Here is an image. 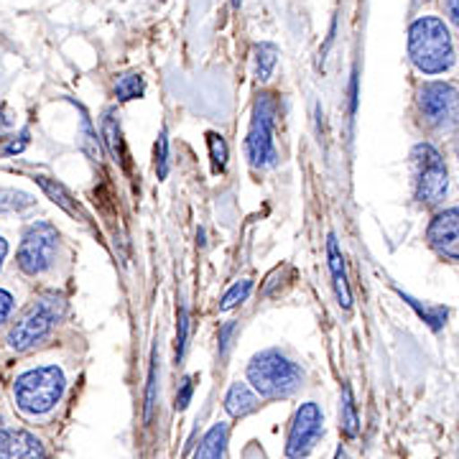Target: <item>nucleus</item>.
<instances>
[{"label": "nucleus", "mask_w": 459, "mask_h": 459, "mask_svg": "<svg viewBox=\"0 0 459 459\" xmlns=\"http://www.w3.org/2000/svg\"><path fill=\"white\" fill-rule=\"evenodd\" d=\"M411 65L424 77L449 74L459 62L457 39L452 23L439 13H421L409 26Z\"/></svg>", "instance_id": "nucleus-1"}, {"label": "nucleus", "mask_w": 459, "mask_h": 459, "mask_svg": "<svg viewBox=\"0 0 459 459\" xmlns=\"http://www.w3.org/2000/svg\"><path fill=\"white\" fill-rule=\"evenodd\" d=\"M247 380L263 398H291L304 383V370L279 350H265L247 365Z\"/></svg>", "instance_id": "nucleus-2"}, {"label": "nucleus", "mask_w": 459, "mask_h": 459, "mask_svg": "<svg viewBox=\"0 0 459 459\" xmlns=\"http://www.w3.org/2000/svg\"><path fill=\"white\" fill-rule=\"evenodd\" d=\"M65 388L66 377L56 365L36 368V370L18 376V380L13 383L16 406L29 416H44L62 401Z\"/></svg>", "instance_id": "nucleus-3"}, {"label": "nucleus", "mask_w": 459, "mask_h": 459, "mask_svg": "<svg viewBox=\"0 0 459 459\" xmlns=\"http://www.w3.org/2000/svg\"><path fill=\"white\" fill-rule=\"evenodd\" d=\"M411 171H413V195L421 204L437 207L449 192V166L431 143H419L411 151Z\"/></svg>", "instance_id": "nucleus-4"}, {"label": "nucleus", "mask_w": 459, "mask_h": 459, "mask_svg": "<svg viewBox=\"0 0 459 459\" xmlns=\"http://www.w3.org/2000/svg\"><path fill=\"white\" fill-rule=\"evenodd\" d=\"M65 312L66 304L62 296H41V301L33 307L31 312L23 314V319L8 332V344H11L16 352H29L31 347H36L41 340L49 337V332L59 325V319L65 316Z\"/></svg>", "instance_id": "nucleus-5"}, {"label": "nucleus", "mask_w": 459, "mask_h": 459, "mask_svg": "<svg viewBox=\"0 0 459 459\" xmlns=\"http://www.w3.org/2000/svg\"><path fill=\"white\" fill-rule=\"evenodd\" d=\"M276 113L279 105L271 92H261L253 108V120L247 128V159L255 169H268L279 161V151L273 143V126H276Z\"/></svg>", "instance_id": "nucleus-6"}, {"label": "nucleus", "mask_w": 459, "mask_h": 459, "mask_svg": "<svg viewBox=\"0 0 459 459\" xmlns=\"http://www.w3.org/2000/svg\"><path fill=\"white\" fill-rule=\"evenodd\" d=\"M419 110L434 131H459V87L444 80H429L419 90Z\"/></svg>", "instance_id": "nucleus-7"}, {"label": "nucleus", "mask_w": 459, "mask_h": 459, "mask_svg": "<svg viewBox=\"0 0 459 459\" xmlns=\"http://www.w3.org/2000/svg\"><path fill=\"white\" fill-rule=\"evenodd\" d=\"M59 250V232L49 222H36L26 230L21 247H18V268L26 276H41L47 273Z\"/></svg>", "instance_id": "nucleus-8"}, {"label": "nucleus", "mask_w": 459, "mask_h": 459, "mask_svg": "<svg viewBox=\"0 0 459 459\" xmlns=\"http://www.w3.org/2000/svg\"><path fill=\"white\" fill-rule=\"evenodd\" d=\"M325 434V416L322 409L309 401L301 403L296 409L294 424L289 429V439H286V457L289 459H304L307 455H312V449Z\"/></svg>", "instance_id": "nucleus-9"}, {"label": "nucleus", "mask_w": 459, "mask_h": 459, "mask_svg": "<svg viewBox=\"0 0 459 459\" xmlns=\"http://www.w3.org/2000/svg\"><path fill=\"white\" fill-rule=\"evenodd\" d=\"M427 243L444 261H459V204L446 207L431 217Z\"/></svg>", "instance_id": "nucleus-10"}, {"label": "nucleus", "mask_w": 459, "mask_h": 459, "mask_svg": "<svg viewBox=\"0 0 459 459\" xmlns=\"http://www.w3.org/2000/svg\"><path fill=\"white\" fill-rule=\"evenodd\" d=\"M0 459H47V449L23 429H0Z\"/></svg>", "instance_id": "nucleus-11"}, {"label": "nucleus", "mask_w": 459, "mask_h": 459, "mask_svg": "<svg viewBox=\"0 0 459 459\" xmlns=\"http://www.w3.org/2000/svg\"><path fill=\"white\" fill-rule=\"evenodd\" d=\"M327 261H329V273H332V283H334V294L342 309L352 307V294H350V283H347V271H344V258L342 250L337 246V238L329 235L327 238Z\"/></svg>", "instance_id": "nucleus-12"}, {"label": "nucleus", "mask_w": 459, "mask_h": 459, "mask_svg": "<svg viewBox=\"0 0 459 459\" xmlns=\"http://www.w3.org/2000/svg\"><path fill=\"white\" fill-rule=\"evenodd\" d=\"M258 409V395L253 394V388L247 383H232L230 391L225 394V411L232 419H243L247 413Z\"/></svg>", "instance_id": "nucleus-13"}, {"label": "nucleus", "mask_w": 459, "mask_h": 459, "mask_svg": "<svg viewBox=\"0 0 459 459\" xmlns=\"http://www.w3.org/2000/svg\"><path fill=\"white\" fill-rule=\"evenodd\" d=\"M36 184L44 189V195L56 204V207H62L69 217H74V220H82V210H80V204H77V199L72 197V192L66 189L62 181L49 179V177H36Z\"/></svg>", "instance_id": "nucleus-14"}, {"label": "nucleus", "mask_w": 459, "mask_h": 459, "mask_svg": "<svg viewBox=\"0 0 459 459\" xmlns=\"http://www.w3.org/2000/svg\"><path fill=\"white\" fill-rule=\"evenodd\" d=\"M228 424H214L197 446L195 459H225V444H228Z\"/></svg>", "instance_id": "nucleus-15"}, {"label": "nucleus", "mask_w": 459, "mask_h": 459, "mask_svg": "<svg viewBox=\"0 0 459 459\" xmlns=\"http://www.w3.org/2000/svg\"><path fill=\"white\" fill-rule=\"evenodd\" d=\"M102 138H105V146L113 153L115 161L126 164V148H123V133H120V123L115 117L113 110L105 113V120H102Z\"/></svg>", "instance_id": "nucleus-16"}, {"label": "nucleus", "mask_w": 459, "mask_h": 459, "mask_svg": "<svg viewBox=\"0 0 459 459\" xmlns=\"http://www.w3.org/2000/svg\"><path fill=\"white\" fill-rule=\"evenodd\" d=\"M276 62H279V51L273 44H258L255 47V77L261 80V82H268L271 80V74H273V69H276Z\"/></svg>", "instance_id": "nucleus-17"}, {"label": "nucleus", "mask_w": 459, "mask_h": 459, "mask_svg": "<svg viewBox=\"0 0 459 459\" xmlns=\"http://www.w3.org/2000/svg\"><path fill=\"white\" fill-rule=\"evenodd\" d=\"M340 419H342V431L347 437H355L358 427H360V419H358V406H355V398H352V388L350 383L342 385V409H340Z\"/></svg>", "instance_id": "nucleus-18"}, {"label": "nucleus", "mask_w": 459, "mask_h": 459, "mask_svg": "<svg viewBox=\"0 0 459 459\" xmlns=\"http://www.w3.org/2000/svg\"><path fill=\"white\" fill-rule=\"evenodd\" d=\"M36 204V199L21 189H0V214L11 212H23Z\"/></svg>", "instance_id": "nucleus-19"}, {"label": "nucleus", "mask_w": 459, "mask_h": 459, "mask_svg": "<svg viewBox=\"0 0 459 459\" xmlns=\"http://www.w3.org/2000/svg\"><path fill=\"white\" fill-rule=\"evenodd\" d=\"M401 296L409 301L411 307L416 309V314H419V316H421L431 329H442L444 325H446V314L449 312H446L444 307H427V304H421V301H419V299H413V296L409 294H401Z\"/></svg>", "instance_id": "nucleus-20"}, {"label": "nucleus", "mask_w": 459, "mask_h": 459, "mask_svg": "<svg viewBox=\"0 0 459 459\" xmlns=\"http://www.w3.org/2000/svg\"><path fill=\"white\" fill-rule=\"evenodd\" d=\"M143 92H146V82L141 74H126L115 82V98L123 100V102L143 98Z\"/></svg>", "instance_id": "nucleus-21"}, {"label": "nucleus", "mask_w": 459, "mask_h": 459, "mask_svg": "<svg viewBox=\"0 0 459 459\" xmlns=\"http://www.w3.org/2000/svg\"><path fill=\"white\" fill-rule=\"evenodd\" d=\"M250 291H253V281H238L232 289H230L228 294L222 296V304H220V312H230V309H235L238 304H243L247 296H250Z\"/></svg>", "instance_id": "nucleus-22"}, {"label": "nucleus", "mask_w": 459, "mask_h": 459, "mask_svg": "<svg viewBox=\"0 0 459 459\" xmlns=\"http://www.w3.org/2000/svg\"><path fill=\"white\" fill-rule=\"evenodd\" d=\"M156 373H159V355L153 352V358H151V373H148L146 413H143V419H146V421H151V416H153V409H156V394H159V383H156Z\"/></svg>", "instance_id": "nucleus-23"}, {"label": "nucleus", "mask_w": 459, "mask_h": 459, "mask_svg": "<svg viewBox=\"0 0 459 459\" xmlns=\"http://www.w3.org/2000/svg\"><path fill=\"white\" fill-rule=\"evenodd\" d=\"M207 146H210V156H212V164L217 171H222L225 164H228V143H225V138L222 135H217V133H210L207 135Z\"/></svg>", "instance_id": "nucleus-24"}, {"label": "nucleus", "mask_w": 459, "mask_h": 459, "mask_svg": "<svg viewBox=\"0 0 459 459\" xmlns=\"http://www.w3.org/2000/svg\"><path fill=\"white\" fill-rule=\"evenodd\" d=\"M156 174H159V179H166V174H169V135H166V128L159 133V141H156Z\"/></svg>", "instance_id": "nucleus-25"}, {"label": "nucleus", "mask_w": 459, "mask_h": 459, "mask_svg": "<svg viewBox=\"0 0 459 459\" xmlns=\"http://www.w3.org/2000/svg\"><path fill=\"white\" fill-rule=\"evenodd\" d=\"M186 340H189V312L186 307L179 309V329H177V362L184 360L186 352Z\"/></svg>", "instance_id": "nucleus-26"}, {"label": "nucleus", "mask_w": 459, "mask_h": 459, "mask_svg": "<svg viewBox=\"0 0 459 459\" xmlns=\"http://www.w3.org/2000/svg\"><path fill=\"white\" fill-rule=\"evenodd\" d=\"M82 133H84V138H82V148L87 151V156L92 159V161H98L100 164V148H98V138H95V131H92V126L84 120L82 123Z\"/></svg>", "instance_id": "nucleus-27"}, {"label": "nucleus", "mask_w": 459, "mask_h": 459, "mask_svg": "<svg viewBox=\"0 0 459 459\" xmlns=\"http://www.w3.org/2000/svg\"><path fill=\"white\" fill-rule=\"evenodd\" d=\"M192 394H195V380H192V377H184V380H181L179 394H177V411H184L189 406Z\"/></svg>", "instance_id": "nucleus-28"}, {"label": "nucleus", "mask_w": 459, "mask_h": 459, "mask_svg": "<svg viewBox=\"0 0 459 459\" xmlns=\"http://www.w3.org/2000/svg\"><path fill=\"white\" fill-rule=\"evenodd\" d=\"M444 16L459 31V0H444Z\"/></svg>", "instance_id": "nucleus-29"}, {"label": "nucleus", "mask_w": 459, "mask_h": 459, "mask_svg": "<svg viewBox=\"0 0 459 459\" xmlns=\"http://www.w3.org/2000/svg\"><path fill=\"white\" fill-rule=\"evenodd\" d=\"M11 312H13V296L8 291H0V325L11 316Z\"/></svg>", "instance_id": "nucleus-30"}, {"label": "nucleus", "mask_w": 459, "mask_h": 459, "mask_svg": "<svg viewBox=\"0 0 459 459\" xmlns=\"http://www.w3.org/2000/svg\"><path fill=\"white\" fill-rule=\"evenodd\" d=\"M235 327H238V325H235V322H230V325H225V327H222V332H220V355H222V358L228 355L230 334L235 332Z\"/></svg>", "instance_id": "nucleus-31"}, {"label": "nucleus", "mask_w": 459, "mask_h": 459, "mask_svg": "<svg viewBox=\"0 0 459 459\" xmlns=\"http://www.w3.org/2000/svg\"><path fill=\"white\" fill-rule=\"evenodd\" d=\"M5 255H8V243H5V240H3V235H0V268H3Z\"/></svg>", "instance_id": "nucleus-32"}, {"label": "nucleus", "mask_w": 459, "mask_h": 459, "mask_svg": "<svg viewBox=\"0 0 459 459\" xmlns=\"http://www.w3.org/2000/svg\"><path fill=\"white\" fill-rule=\"evenodd\" d=\"M452 153H455V161H457V169H459V131H457V138L452 141Z\"/></svg>", "instance_id": "nucleus-33"}, {"label": "nucleus", "mask_w": 459, "mask_h": 459, "mask_svg": "<svg viewBox=\"0 0 459 459\" xmlns=\"http://www.w3.org/2000/svg\"><path fill=\"white\" fill-rule=\"evenodd\" d=\"M232 5H235V8H238V5H240V0H232Z\"/></svg>", "instance_id": "nucleus-34"}]
</instances>
